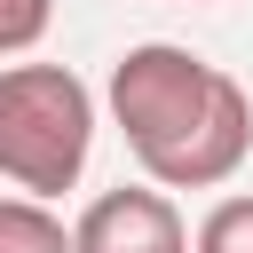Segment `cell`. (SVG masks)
<instances>
[{
	"mask_svg": "<svg viewBox=\"0 0 253 253\" xmlns=\"http://www.w3.org/2000/svg\"><path fill=\"white\" fill-rule=\"evenodd\" d=\"M95 150V95L71 63H0V182L63 198Z\"/></svg>",
	"mask_w": 253,
	"mask_h": 253,
	"instance_id": "7a4b0ae2",
	"label": "cell"
},
{
	"mask_svg": "<svg viewBox=\"0 0 253 253\" xmlns=\"http://www.w3.org/2000/svg\"><path fill=\"white\" fill-rule=\"evenodd\" d=\"M190 253H253V198H213L190 229Z\"/></svg>",
	"mask_w": 253,
	"mask_h": 253,
	"instance_id": "5b68a950",
	"label": "cell"
},
{
	"mask_svg": "<svg viewBox=\"0 0 253 253\" xmlns=\"http://www.w3.org/2000/svg\"><path fill=\"white\" fill-rule=\"evenodd\" d=\"M0 253H71V229L47 213V198H0Z\"/></svg>",
	"mask_w": 253,
	"mask_h": 253,
	"instance_id": "277c9868",
	"label": "cell"
},
{
	"mask_svg": "<svg viewBox=\"0 0 253 253\" xmlns=\"http://www.w3.org/2000/svg\"><path fill=\"white\" fill-rule=\"evenodd\" d=\"M47 24H55V0H0V63L32 55L47 40Z\"/></svg>",
	"mask_w": 253,
	"mask_h": 253,
	"instance_id": "8992f818",
	"label": "cell"
},
{
	"mask_svg": "<svg viewBox=\"0 0 253 253\" xmlns=\"http://www.w3.org/2000/svg\"><path fill=\"white\" fill-rule=\"evenodd\" d=\"M103 103H111V126L126 134L134 166L158 190H221L245 166V150H253L245 87L221 63H206V55L174 47V40L126 47L111 63Z\"/></svg>",
	"mask_w": 253,
	"mask_h": 253,
	"instance_id": "6da1fadb",
	"label": "cell"
},
{
	"mask_svg": "<svg viewBox=\"0 0 253 253\" xmlns=\"http://www.w3.org/2000/svg\"><path fill=\"white\" fill-rule=\"evenodd\" d=\"M71 253H190V221L182 206L142 182V190H103L79 221H71Z\"/></svg>",
	"mask_w": 253,
	"mask_h": 253,
	"instance_id": "3957f363",
	"label": "cell"
}]
</instances>
